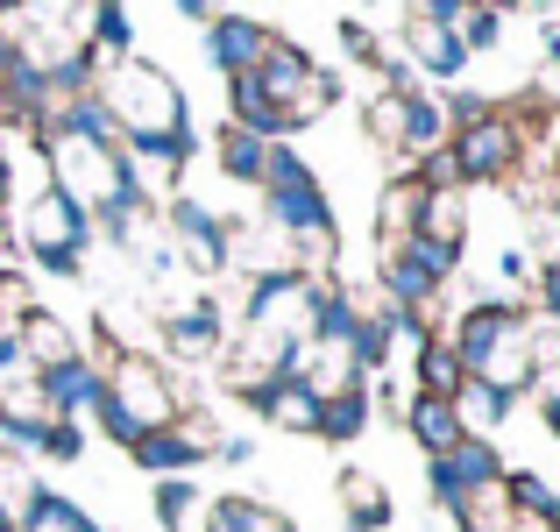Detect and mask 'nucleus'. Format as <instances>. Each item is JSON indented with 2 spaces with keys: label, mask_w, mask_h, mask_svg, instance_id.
<instances>
[{
  "label": "nucleus",
  "mask_w": 560,
  "mask_h": 532,
  "mask_svg": "<svg viewBox=\"0 0 560 532\" xmlns=\"http://www.w3.org/2000/svg\"><path fill=\"white\" fill-rule=\"evenodd\" d=\"M262 228L284 242V256L299 263L305 277L334 270L341 256V220H334V199L319 185V171L305 164L291 142H270V164H262Z\"/></svg>",
  "instance_id": "1"
},
{
  "label": "nucleus",
  "mask_w": 560,
  "mask_h": 532,
  "mask_svg": "<svg viewBox=\"0 0 560 532\" xmlns=\"http://www.w3.org/2000/svg\"><path fill=\"white\" fill-rule=\"evenodd\" d=\"M93 93H100V107L114 114V136H121V142H171V136H191L185 85L171 79L164 65H150V57L100 65Z\"/></svg>",
  "instance_id": "2"
},
{
  "label": "nucleus",
  "mask_w": 560,
  "mask_h": 532,
  "mask_svg": "<svg viewBox=\"0 0 560 532\" xmlns=\"http://www.w3.org/2000/svg\"><path fill=\"white\" fill-rule=\"evenodd\" d=\"M256 85H262V100L277 107L284 142L299 136V128H313L319 114L341 107V79H334L313 50H299L291 36H277V28H270V43H262V57H256Z\"/></svg>",
  "instance_id": "3"
},
{
  "label": "nucleus",
  "mask_w": 560,
  "mask_h": 532,
  "mask_svg": "<svg viewBox=\"0 0 560 532\" xmlns=\"http://www.w3.org/2000/svg\"><path fill=\"white\" fill-rule=\"evenodd\" d=\"M100 377H107L100 405L121 412V419L136 426V440H142V433H156V426H178L185 412H191L178 369H171L164 355H107V362H100Z\"/></svg>",
  "instance_id": "4"
},
{
  "label": "nucleus",
  "mask_w": 560,
  "mask_h": 532,
  "mask_svg": "<svg viewBox=\"0 0 560 532\" xmlns=\"http://www.w3.org/2000/svg\"><path fill=\"white\" fill-rule=\"evenodd\" d=\"M14 242H22V256L36 263L43 277H79L85 248H93V220H85L57 185H36L22 206H14Z\"/></svg>",
  "instance_id": "5"
},
{
  "label": "nucleus",
  "mask_w": 560,
  "mask_h": 532,
  "mask_svg": "<svg viewBox=\"0 0 560 532\" xmlns=\"http://www.w3.org/2000/svg\"><path fill=\"white\" fill-rule=\"evenodd\" d=\"M447 157H454V171H462V185H511L518 164H525V142H518V128H511V114L490 100L476 122L447 128Z\"/></svg>",
  "instance_id": "6"
},
{
  "label": "nucleus",
  "mask_w": 560,
  "mask_h": 532,
  "mask_svg": "<svg viewBox=\"0 0 560 532\" xmlns=\"http://www.w3.org/2000/svg\"><path fill=\"white\" fill-rule=\"evenodd\" d=\"M164 234H171V256H178V270H191L199 285H220L228 277V213H213L206 199H164Z\"/></svg>",
  "instance_id": "7"
},
{
  "label": "nucleus",
  "mask_w": 560,
  "mask_h": 532,
  "mask_svg": "<svg viewBox=\"0 0 560 532\" xmlns=\"http://www.w3.org/2000/svg\"><path fill=\"white\" fill-rule=\"evenodd\" d=\"M497 483H504V454H497V440H454L447 454L425 462V490H433V505L447 511V519L476 490H497Z\"/></svg>",
  "instance_id": "8"
},
{
  "label": "nucleus",
  "mask_w": 560,
  "mask_h": 532,
  "mask_svg": "<svg viewBox=\"0 0 560 532\" xmlns=\"http://www.w3.org/2000/svg\"><path fill=\"white\" fill-rule=\"evenodd\" d=\"M213 440H220V426L213 419H199V412H185L178 426H156V433H142L136 448H128V462L142 469V476H191L199 462H213Z\"/></svg>",
  "instance_id": "9"
},
{
  "label": "nucleus",
  "mask_w": 560,
  "mask_h": 532,
  "mask_svg": "<svg viewBox=\"0 0 560 532\" xmlns=\"http://www.w3.org/2000/svg\"><path fill=\"white\" fill-rule=\"evenodd\" d=\"M397 50H405L411 79H433V85H454L476 65V57L462 50V36H454L447 22H433V14H419V8H405V22H397Z\"/></svg>",
  "instance_id": "10"
},
{
  "label": "nucleus",
  "mask_w": 560,
  "mask_h": 532,
  "mask_svg": "<svg viewBox=\"0 0 560 532\" xmlns=\"http://www.w3.org/2000/svg\"><path fill=\"white\" fill-rule=\"evenodd\" d=\"M242 397L256 405V419H262V426L313 440V426H319V391H313L305 377H262V383H248Z\"/></svg>",
  "instance_id": "11"
},
{
  "label": "nucleus",
  "mask_w": 560,
  "mask_h": 532,
  "mask_svg": "<svg viewBox=\"0 0 560 532\" xmlns=\"http://www.w3.org/2000/svg\"><path fill=\"white\" fill-rule=\"evenodd\" d=\"M36 391H43V405H50V419H79L85 426V419H93V405H100V391H107V377H100L93 355H71V362L43 369Z\"/></svg>",
  "instance_id": "12"
},
{
  "label": "nucleus",
  "mask_w": 560,
  "mask_h": 532,
  "mask_svg": "<svg viewBox=\"0 0 560 532\" xmlns=\"http://www.w3.org/2000/svg\"><path fill=\"white\" fill-rule=\"evenodd\" d=\"M262 43H270V28H262L256 14H228L220 8L213 22H206V65H213L220 79H242V71H256Z\"/></svg>",
  "instance_id": "13"
},
{
  "label": "nucleus",
  "mask_w": 560,
  "mask_h": 532,
  "mask_svg": "<svg viewBox=\"0 0 560 532\" xmlns=\"http://www.w3.org/2000/svg\"><path fill=\"white\" fill-rule=\"evenodd\" d=\"M334 505H341V525L348 532H383V525L397 519L390 483H383L376 469H341V476H334Z\"/></svg>",
  "instance_id": "14"
},
{
  "label": "nucleus",
  "mask_w": 560,
  "mask_h": 532,
  "mask_svg": "<svg viewBox=\"0 0 560 532\" xmlns=\"http://www.w3.org/2000/svg\"><path fill=\"white\" fill-rule=\"evenodd\" d=\"M14 348H22V362L36 369H57V362H71V355H85V342L71 334V320L65 313H50V305H36V313L22 320V334H14Z\"/></svg>",
  "instance_id": "15"
},
{
  "label": "nucleus",
  "mask_w": 560,
  "mask_h": 532,
  "mask_svg": "<svg viewBox=\"0 0 560 532\" xmlns=\"http://www.w3.org/2000/svg\"><path fill=\"white\" fill-rule=\"evenodd\" d=\"M85 50H93V65H121V57H136V22H128V0H85Z\"/></svg>",
  "instance_id": "16"
},
{
  "label": "nucleus",
  "mask_w": 560,
  "mask_h": 532,
  "mask_svg": "<svg viewBox=\"0 0 560 532\" xmlns=\"http://www.w3.org/2000/svg\"><path fill=\"white\" fill-rule=\"evenodd\" d=\"M447 405H454V419H462V440H497V433H504V419H511V405H518V397H504V391H490V383L462 377V391H454Z\"/></svg>",
  "instance_id": "17"
},
{
  "label": "nucleus",
  "mask_w": 560,
  "mask_h": 532,
  "mask_svg": "<svg viewBox=\"0 0 560 532\" xmlns=\"http://www.w3.org/2000/svg\"><path fill=\"white\" fill-rule=\"evenodd\" d=\"M397 419H405V433L419 440V454H425V462H433V454H447L454 440H462V419H454V405H447V397H425V391H411Z\"/></svg>",
  "instance_id": "18"
},
{
  "label": "nucleus",
  "mask_w": 560,
  "mask_h": 532,
  "mask_svg": "<svg viewBox=\"0 0 560 532\" xmlns=\"http://www.w3.org/2000/svg\"><path fill=\"white\" fill-rule=\"evenodd\" d=\"M425 242H447V248H468V192L462 185H425L419 199V228Z\"/></svg>",
  "instance_id": "19"
},
{
  "label": "nucleus",
  "mask_w": 560,
  "mask_h": 532,
  "mask_svg": "<svg viewBox=\"0 0 560 532\" xmlns=\"http://www.w3.org/2000/svg\"><path fill=\"white\" fill-rule=\"evenodd\" d=\"M370 419H376L370 383H355V391H334V397H319V426H313V440H334V448H348V440L370 433Z\"/></svg>",
  "instance_id": "20"
},
{
  "label": "nucleus",
  "mask_w": 560,
  "mask_h": 532,
  "mask_svg": "<svg viewBox=\"0 0 560 532\" xmlns=\"http://www.w3.org/2000/svg\"><path fill=\"white\" fill-rule=\"evenodd\" d=\"M440 142H447V107H440V93H411L405 100V128H397V157L405 164H419V157H433Z\"/></svg>",
  "instance_id": "21"
},
{
  "label": "nucleus",
  "mask_w": 560,
  "mask_h": 532,
  "mask_svg": "<svg viewBox=\"0 0 560 532\" xmlns=\"http://www.w3.org/2000/svg\"><path fill=\"white\" fill-rule=\"evenodd\" d=\"M213 164H220V177H228V185H248L256 192L262 185V164H270V136H248V128H220L213 136Z\"/></svg>",
  "instance_id": "22"
},
{
  "label": "nucleus",
  "mask_w": 560,
  "mask_h": 532,
  "mask_svg": "<svg viewBox=\"0 0 560 532\" xmlns=\"http://www.w3.org/2000/svg\"><path fill=\"white\" fill-rule=\"evenodd\" d=\"M419 199H425L419 171H405V177H390V185H383V199H376V248L405 242V234L419 228Z\"/></svg>",
  "instance_id": "23"
},
{
  "label": "nucleus",
  "mask_w": 560,
  "mask_h": 532,
  "mask_svg": "<svg viewBox=\"0 0 560 532\" xmlns=\"http://www.w3.org/2000/svg\"><path fill=\"white\" fill-rule=\"evenodd\" d=\"M411 377H419L425 397H454V391H462V355H454V342L440 327L411 348Z\"/></svg>",
  "instance_id": "24"
},
{
  "label": "nucleus",
  "mask_w": 560,
  "mask_h": 532,
  "mask_svg": "<svg viewBox=\"0 0 560 532\" xmlns=\"http://www.w3.org/2000/svg\"><path fill=\"white\" fill-rule=\"evenodd\" d=\"M150 511H156V532H185V525L206 511V490H199L191 476H156Z\"/></svg>",
  "instance_id": "25"
},
{
  "label": "nucleus",
  "mask_w": 560,
  "mask_h": 532,
  "mask_svg": "<svg viewBox=\"0 0 560 532\" xmlns=\"http://www.w3.org/2000/svg\"><path fill=\"white\" fill-rule=\"evenodd\" d=\"M36 277H28V270H0V334H8V342H14V334H22V320L28 313H36Z\"/></svg>",
  "instance_id": "26"
},
{
  "label": "nucleus",
  "mask_w": 560,
  "mask_h": 532,
  "mask_svg": "<svg viewBox=\"0 0 560 532\" xmlns=\"http://www.w3.org/2000/svg\"><path fill=\"white\" fill-rule=\"evenodd\" d=\"M454 36H462L468 57H482V50H497V43H504V14H490V8H476V0H468L462 22H454Z\"/></svg>",
  "instance_id": "27"
},
{
  "label": "nucleus",
  "mask_w": 560,
  "mask_h": 532,
  "mask_svg": "<svg viewBox=\"0 0 560 532\" xmlns=\"http://www.w3.org/2000/svg\"><path fill=\"white\" fill-rule=\"evenodd\" d=\"M85 454V426L79 419H50V433L36 440V462H79Z\"/></svg>",
  "instance_id": "28"
},
{
  "label": "nucleus",
  "mask_w": 560,
  "mask_h": 532,
  "mask_svg": "<svg viewBox=\"0 0 560 532\" xmlns=\"http://www.w3.org/2000/svg\"><path fill=\"white\" fill-rule=\"evenodd\" d=\"M341 50L355 57V65H370V71L383 65V57H390V50H383V43H376V28H370V22H355V14H348V22H341Z\"/></svg>",
  "instance_id": "29"
},
{
  "label": "nucleus",
  "mask_w": 560,
  "mask_h": 532,
  "mask_svg": "<svg viewBox=\"0 0 560 532\" xmlns=\"http://www.w3.org/2000/svg\"><path fill=\"white\" fill-rule=\"evenodd\" d=\"M14 14L22 22H79L85 0H14Z\"/></svg>",
  "instance_id": "30"
},
{
  "label": "nucleus",
  "mask_w": 560,
  "mask_h": 532,
  "mask_svg": "<svg viewBox=\"0 0 560 532\" xmlns=\"http://www.w3.org/2000/svg\"><path fill=\"white\" fill-rule=\"evenodd\" d=\"M206 532H242V497H213V505L199 511Z\"/></svg>",
  "instance_id": "31"
},
{
  "label": "nucleus",
  "mask_w": 560,
  "mask_h": 532,
  "mask_svg": "<svg viewBox=\"0 0 560 532\" xmlns=\"http://www.w3.org/2000/svg\"><path fill=\"white\" fill-rule=\"evenodd\" d=\"M213 454H220L228 469H248V462H256V440H248V433H220V440H213Z\"/></svg>",
  "instance_id": "32"
},
{
  "label": "nucleus",
  "mask_w": 560,
  "mask_h": 532,
  "mask_svg": "<svg viewBox=\"0 0 560 532\" xmlns=\"http://www.w3.org/2000/svg\"><path fill=\"white\" fill-rule=\"evenodd\" d=\"M22 377H36V369H28V362H22V348L0 334V391H8V383H22Z\"/></svg>",
  "instance_id": "33"
},
{
  "label": "nucleus",
  "mask_w": 560,
  "mask_h": 532,
  "mask_svg": "<svg viewBox=\"0 0 560 532\" xmlns=\"http://www.w3.org/2000/svg\"><path fill=\"white\" fill-rule=\"evenodd\" d=\"M533 397H539V426L560 440V383H533Z\"/></svg>",
  "instance_id": "34"
},
{
  "label": "nucleus",
  "mask_w": 560,
  "mask_h": 532,
  "mask_svg": "<svg viewBox=\"0 0 560 532\" xmlns=\"http://www.w3.org/2000/svg\"><path fill=\"white\" fill-rule=\"evenodd\" d=\"M171 8H178L185 22H199V28H206V22H213V14H220V0H171Z\"/></svg>",
  "instance_id": "35"
},
{
  "label": "nucleus",
  "mask_w": 560,
  "mask_h": 532,
  "mask_svg": "<svg viewBox=\"0 0 560 532\" xmlns=\"http://www.w3.org/2000/svg\"><path fill=\"white\" fill-rule=\"evenodd\" d=\"M0 213H14V157L0 150Z\"/></svg>",
  "instance_id": "36"
},
{
  "label": "nucleus",
  "mask_w": 560,
  "mask_h": 532,
  "mask_svg": "<svg viewBox=\"0 0 560 532\" xmlns=\"http://www.w3.org/2000/svg\"><path fill=\"white\" fill-rule=\"evenodd\" d=\"M539 50H547V65L560 71V22H547V28H539Z\"/></svg>",
  "instance_id": "37"
},
{
  "label": "nucleus",
  "mask_w": 560,
  "mask_h": 532,
  "mask_svg": "<svg viewBox=\"0 0 560 532\" xmlns=\"http://www.w3.org/2000/svg\"><path fill=\"white\" fill-rule=\"evenodd\" d=\"M476 8H490V14H504V22H511V8H525V0H476Z\"/></svg>",
  "instance_id": "38"
},
{
  "label": "nucleus",
  "mask_w": 560,
  "mask_h": 532,
  "mask_svg": "<svg viewBox=\"0 0 560 532\" xmlns=\"http://www.w3.org/2000/svg\"><path fill=\"white\" fill-rule=\"evenodd\" d=\"M14 242V213H0V248H8Z\"/></svg>",
  "instance_id": "39"
},
{
  "label": "nucleus",
  "mask_w": 560,
  "mask_h": 532,
  "mask_svg": "<svg viewBox=\"0 0 560 532\" xmlns=\"http://www.w3.org/2000/svg\"><path fill=\"white\" fill-rule=\"evenodd\" d=\"M0 532H14V519H8V511H0Z\"/></svg>",
  "instance_id": "40"
},
{
  "label": "nucleus",
  "mask_w": 560,
  "mask_h": 532,
  "mask_svg": "<svg viewBox=\"0 0 560 532\" xmlns=\"http://www.w3.org/2000/svg\"><path fill=\"white\" fill-rule=\"evenodd\" d=\"M277 532H299V525H291V519H284V525H277Z\"/></svg>",
  "instance_id": "41"
},
{
  "label": "nucleus",
  "mask_w": 560,
  "mask_h": 532,
  "mask_svg": "<svg viewBox=\"0 0 560 532\" xmlns=\"http://www.w3.org/2000/svg\"><path fill=\"white\" fill-rule=\"evenodd\" d=\"M0 8H14V0H0Z\"/></svg>",
  "instance_id": "42"
}]
</instances>
